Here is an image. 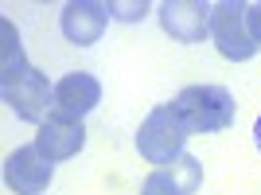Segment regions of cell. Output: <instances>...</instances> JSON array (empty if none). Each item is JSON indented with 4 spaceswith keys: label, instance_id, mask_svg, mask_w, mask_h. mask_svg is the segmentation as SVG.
Masks as SVG:
<instances>
[{
    "label": "cell",
    "instance_id": "obj_4",
    "mask_svg": "<svg viewBox=\"0 0 261 195\" xmlns=\"http://www.w3.org/2000/svg\"><path fill=\"white\" fill-rule=\"evenodd\" d=\"M211 39H215L218 55L230 59V63H246L261 51L257 39L250 35V23H246V4L242 0H218L211 4Z\"/></svg>",
    "mask_w": 261,
    "mask_h": 195
},
{
    "label": "cell",
    "instance_id": "obj_10",
    "mask_svg": "<svg viewBox=\"0 0 261 195\" xmlns=\"http://www.w3.org/2000/svg\"><path fill=\"white\" fill-rule=\"evenodd\" d=\"M28 66L32 63L23 59V43H20V35H16V28H12V20H0V82L23 75Z\"/></svg>",
    "mask_w": 261,
    "mask_h": 195
},
{
    "label": "cell",
    "instance_id": "obj_5",
    "mask_svg": "<svg viewBox=\"0 0 261 195\" xmlns=\"http://www.w3.org/2000/svg\"><path fill=\"white\" fill-rule=\"evenodd\" d=\"M55 180V160H47L43 152L32 144H20L16 152H8L4 160V184L16 195H43Z\"/></svg>",
    "mask_w": 261,
    "mask_h": 195
},
{
    "label": "cell",
    "instance_id": "obj_6",
    "mask_svg": "<svg viewBox=\"0 0 261 195\" xmlns=\"http://www.w3.org/2000/svg\"><path fill=\"white\" fill-rule=\"evenodd\" d=\"M156 16L175 43H203V35H211V4L203 0H164Z\"/></svg>",
    "mask_w": 261,
    "mask_h": 195
},
{
    "label": "cell",
    "instance_id": "obj_3",
    "mask_svg": "<svg viewBox=\"0 0 261 195\" xmlns=\"http://www.w3.org/2000/svg\"><path fill=\"white\" fill-rule=\"evenodd\" d=\"M0 94H4V106L28 125H43L55 113V86L47 82V75L39 66H28L23 75L0 82Z\"/></svg>",
    "mask_w": 261,
    "mask_h": 195
},
{
    "label": "cell",
    "instance_id": "obj_12",
    "mask_svg": "<svg viewBox=\"0 0 261 195\" xmlns=\"http://www.w3.org/2000/svg\"><path fill=\"white\" fill-rule=\"evenodd\" d=\"M144 12H148V4H144V0H137V4H113V0H109V20L133 23V20H144Z\"/></svg>",
    "mask_w": 261,
    "mask_h": 195
},
{
    "label": "cell",
    "instance_id": "obj_14",
    "mask_svg": "<svg viewBox=\"0 0 261 195\" xmlns=\"http://www.w3.org/2000/svg\"><path fill=\"white\" fill-rule=\"evenodd\" d=\"M253 141H257V149H261V117L253 121Z\"/></svg>",
    "mask_w": 261,
    "mask_h": 195
},
{
    "label": "cell",
    "instance_id": "obj_9",
    "mask_svg": "<svg viewBox=\"0 0 261 195\" xmlns=\"http://www.w3.org/2000/svg\"><path fill=\"white\" fill-rule=\"evenodd\" d=\"M82 144H86V125H82V121H70V117H59V113H51V117L39 125V133H35V149L55 164L78 156Z\"/></svg>",
    "mask_w": 261,
    "mask_h": 195
},
{
    "label": "cell",
    "instance_id": "obj_2",
    "mask_svg": "<svg viewBox=\"0 0 261 195\" xmlns=\"http://www.w3.org/2000/svg\"><path fill=\"white\" fill-rule=\"evenodd\" d=\"M175 109L184 113L187 129L191 133H218L234 121V94L218 82H195V86H184L175 98Z\"/></svg>",
    "mask_w": 261,
    "mask_h": 195
},
{
    "label": "cell",
    "instance_id": "obj_7",
    "mask_svg": "<svg viewBox=\"0 0 261 195\" xmlns=\"http://www.w3.org/2000/svg\"><path fill=\"white\" fill-rule=\"evenodd\" d=\"M101 102V82L86 70H70L55 82V113L70 121H82L90 109H98Z\"/></svg>",
    "mask_w": 261,
    "mask_h": 195
},
{
    "label": "cell",
    "instance_id": "obj_1",
    "mask_svg": "<svg viewBox=\"0 0 261 195\" xmlns=\"http://www.w3.org/2000/svg\"><path fill=\"white\" fill-rule=\"evenodd\" d=\"M187 137H191V129H187L184 113L175 109V102L152 106V113H148V117L141 121V129H137V152H141L152 168H168V164H175L184 156Z\"/></svg>",
    "mask_w": 261,
    "mask_h": 195
},
{
    "label": "cell",
    "instance_id": "obj_13",
    "mask_svg": "<svg viewBox=\"0 0 261 195\" xmlns=\"http://www.w3.org/2000/svg\"><path fill=\"white\" fill-rule=\"evenodd\" d=\"M246 23H250V35L261 47V4H246Z\"/></svg>",
    "mask_w": 261,
    "mask_h": 195
},
{
    "label": "cell",
    "instance_id": "obj_11",
    "mask_svg": "<svg viewBox=\"0 0 261 195\" xmlns=\"http://www.w3.org/2000/svg\"><path fill=\"white\" fill-rule=\"evenodd\" d=\"M160 172H164V180H168V184H172L179 195H195L199 184H203V164H199L195 156H187V152H184L175 164L160 168Z\"/></svg>",
    "mask_w": 261,
    "mask_h": 195
},
{
    "label": "cell",
    "instance_id": "obj_8",
    "mask_svg": "<svg viewBox=\"0 0 261 195\" xmlns=\"http://www.w3.org/2000/svg\"><path fill=\"white\" fill-rule=\"evenodd\" d=\"M106 23H109V4H101V0H70L63 8V16H59L63 35L78 47L98 43L101 32H106Z\"/></svg>",
    "mask_w": 261,
    "mask_h": 195
}]
</instances>
